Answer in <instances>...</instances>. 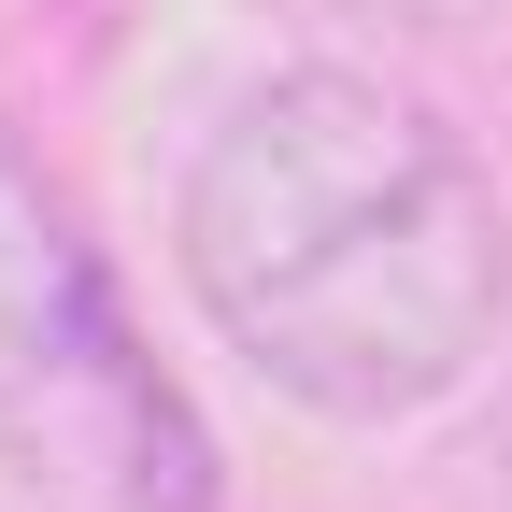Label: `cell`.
<instances>
[{
  "label": "cell",
  "mask_w": 512,
  "mask_h": 512,
  "mask_svg": "<svg viewBox=\"0 0 512 512\" xmlns=\"http://www.w3.org/2000/svg\"><path fill=\"white\" fill-rule=\"evenodd\" d=\"M185 285L256 384L328 427L456 399L512 313V228L456 128L370 72H271L185 171Z\"/></svg>",
  "instance_id": "6da1fadb"
}]
</instances>
